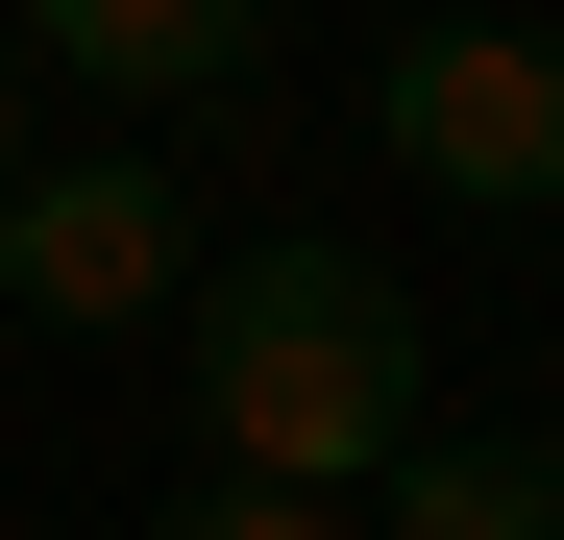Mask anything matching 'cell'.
<instances>
[{
    "label": "cell",
    "mask_w": 564,
    "mask_h": 540,
    "mask_svg": "<svg viewBox=\"0 0 564 540\" xmlns=\"http://www.w3.org/2000/svg\"><path fill=\"white\" fill-rule=\"evenodd\" d=\"M0 172H25V50H0Z\"/></svg>",
    "instance_id": "7"
},
{
    "label": "cell",
    "mask_w": 564,
    "mask_h": 540,
    "mask_svg": "<svg viewBox=\"0 0 564 540\" xmlns=\"http://www.w3.org/2000/svg\"><path fill=\"white\" fill-rule=\"evenodd\" d=\"M172 369H197V442H221L246 492H368L417 442V295L344 222H270V246H197Z\"/></svg>",
    "instance_id": "1"
},
{
    "label": "cell",
    "mask_w": 564,
    "mask_h": 540,
    "mask_svg": "<svg viewBox=\"0 0 564 540\" xmlns=\"http://www.w3.org/2000/svg\"><path fill=\"white\" fill-rule=\"evenodd\" d=\"M368 540H564V442H491V418H417L368 467Z\"/></svg>",
    "instance_id": "5"
},
{
    "label": "cell",
    "mask_w": 564,
    "mask_h": 540,
    "mask_svg": "<svg viewBox=\"0 0 564 540\" xmlns=\"http://www.w3.org/2000/svg\"><path fill=\"white\" fill-rule=\"evenodd\" d=\"M368 123H393L417 197H491V222H564V25H491V0H417L368 50Z\"/></svg>",
    "instance_id": "2"
},
{
    "label": "cell",
    "mask_w": 564,
    "mask_h": 540,
    "mask_svg": "<svg viewBox=\"0 0 564 540\" xmlns=\"http://www.w3.org/2000/svg\"><path fill=\"white\" fill-rule=\"evenodd\" d=\"M148 540H344V492H246V467H197Z\"/></svg>",
    "instance_id": "6"
},
{
    "label": "cell",
    "mask_w": 564,
    "mask_h": 540,
    "mask_svg": "<svg viewBox=\"0 0 564 540\" xmlns=\"http://www.w3.org/2000/svg\"><path fill=\"white\" fill-rule=\"evenodd\" d=\"M197 295V197H172L148 148H25L0 172V320H50V344H123Z\"/></svg>",
    "instance_id": "3"
},
{
    "label": "cell",
    "mask_w": 564,
    "mask_h": 540,
    "mask_svg": "<svg viewBox=\"0 0 564 540\" xmlns=\"http://www.w3.org/2000/svg\"><path fill=\"white\" fill-rule=\"evenodd\" d=\"M50 74H99V99H246L270 74V0H25Z\"/></svg>",
    "instance_id": "4"
}]
</instances>
